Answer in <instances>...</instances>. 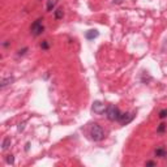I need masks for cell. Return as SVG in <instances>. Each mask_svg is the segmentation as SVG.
I'll use <instances>...</instances> for the list:
<instances>
[{
	"instance_id": "cell-15",
	"label": "cell",
	"mask_w": 167,
	"mask_h": 167,
	"mask_svg": "<svg viewBox=\"0 0 167 167\" xmlns=\"http://www.w3.org/2000/svg\"><path fill=\"white\" fill-rule=\"evenodd\" d=\"M41 48L44 50V51H46V50H48V48H50V42H48V41H43V42L41 43Z\"/></svg>"
},
{
	"instance_id": "cell-20",
	"label": "cell",
	"mask_w": 167,
	"mask_h": 167,
	"mask_svg": "<svg viewBox=\"0 0 167 167\" xmlns=\"http://www.w3.org/2000/svg\"><path fill=\"white\" fill-rule=\"evenodd\" d=\"M29 146H30V144L27 142V144H26V147H25V150H29Z\"/></svg>"
},
{
	"instance_id": "cell-7",
	"label": "cell",
	"mask_w": 167,
	"mask_h": 167,
	"mask_svg": "<svg viewBox=\"0 0 167 167\" xmlns=\"http://www.w3.org/2000/svg\"><path fill=\"white\" fill-rule=\"evenodd\" d=\"M99 35V32L98 30H89V32H86V34H85V38L88 41H91V39H95L97 37H98Z\"/></svg>"
},
{
	"instance_id": "cell-9",
	"label": "cell",
	"mask_w": 167,
	"mask_h": 167,
	"mask_svg": "<svg viewBox=\"0 0 167 167\" xmlns=\"http://www.w3.org/2000/svg\"><path fill=\"white\" fill-rule=\"evenodd\" d=\"M13 82H15V77H7V79H3V80H1V82H0V86L4 89L5 86L11 85V84H13Z\"/></svg>"
},
{
	"instance_id": "cell-6",
	"label": "cell",
	"mask_w": 167,
	"mask_h": 167,
	"mask_svg": "<svg viewBox=\"0 0 167 167\" xmlns=\"http://www.w3.org/2000/svg\"><path fill=\"white\" fill-rule=\"evenodd\" d=\"M154 155L158 158H162V159H166L167 158V149L165 146H159L154 150Z\"/></svg>"
},
{
	"instance_id": "cell-21",
	"label": "cell",
	"mask_w": 167,
	"mask_h": 167,
	"mask_svg": "<svg viewBox=\"0 0 167 167\" xmlns=\"http://www.w3.org/2000/svg\"><path fill=\"white\" fill-rule=\"evenodd\" d=\"M114 3H118V4H120L121 0H114Z\"/></svg>"
},
{
	"instance_id": "cell-1",
	"label": "cell",
	"mask_w": 167,
	"mask_h": 167,
	"mask_svg": "<svg viewBox=\"0 0 167 167\" xmlns=\"http://www.w3.org/2000/svg\"><path fill=\"white\" fill-rule=\"evenodd\" d=\"M89 136H90V138L93 141L98 142V141H102L106 137V133L105 129L98 123H93L89 128Z\"/></svg>"
},
{
	"instance_id": "cell-8",
	"label": "cell",
	"mask_w": 167,
	"mask_h": 167,
	"mask_svg": "<svg viewBox=\"0 0 167 167\" xmlns=\"http://www.w3.org/2000/svg\"><path fill=\"white\" fill-rule=\"evenodd\" d=\"M58 1H59V0H48V1H47V5H46L47 12H52V11L55 9V7H56Z\"/></svg>"
},
{
	"instance_id": "cell-18",
	"label": "cell",
	"mask_w": 167,
	"mask_h": 167,
	"mask_svg": "<svg viewBox=\"0 0 167 167\" xmlns=\"http://www.w3.org/2000/svg\"><path fill=\"white\" fill-rule=\"evenodd\" d=\"M24 128H25V123L20 124V127H18V132H21V131H24Z\"/></svg>"
},
{
	"instance_id": "cell-4",
	"label": "cell",
	"mask_w": 167,
	"mask_h": 167,
	"mask_svg": "<svg viewBox=\"0 0 167 167\" xmlns=\"http://www.w3.org/2000/svg\"><path fill=\"white\" fill-rule=\"evenodd\" d=\"M106 110H107V106H106L103 102L101 101H95L93 102V106H91V111L97 115H103L106 114Z\"/></svg>"
},
{
	"instance_id": "cell-12",
	"label": "cell",
	"mask_w": 167,
	"mask_h": 167,
	"mask_svg": "<svg viewBox=\"0 0 167 167\" xmlns=\"http://www.w3.org/2000/svg\"><path fill=\"white\" fill-rule=\"evenodd\" d=\"M166 129H167V125H166L165 123H161L159 125H158V128H157V133L162 135V133L166 132Z\"/></svg>"
},
{
	"instance_id": "cell-16",
	"label": "cell",
	"mask_w": 167,
	"mask_h": 167,
	"mask_svg": "<svg viewBox=\"0 0 167 167\" xmlns=\"http://www.w3.org/2000/svg\"><path fill=\"white\" fill-rule=\"evenodd\" d=\"M27 50H29V48H27V47H24V48L20 50V51L17 52V56H24V55L26 54V51H27Z\"/></svg>"
},
{
	"instance_id": "cell-10",
	"label": "cell",
	"mask_w": 167,
	"mask_h": 167,
	"mask_svg": "<svg viewBox=\"0 0 167 167\" xmlns=\"http://www.w3.org/2000/svg\"><path fill=\"white\" fill-rule=\"evenodd\" d=\"M54 16H55V20H60V18H63V16H64L63 8H58V9H55L54 11Z\"/></svg>"
},
{
	"instance_id": "cell-17",
	"label": "cell",
	"mask_w": 167,
	"mask_h": 167,
	"mask_svg": "<svg viewBox=\"0 0 167 167\" xmlns=\"http://www.w3.org/2000/svg\"><path fill=\"white\" fill-rule=\"evenodd\" d=\"M145 166H157V162H154V161H147L145 163Z\"/></svg>"
},
{
	"instance_id": "cell-2",
	"label": "cell",
	"mask_w": 167,
	"mask_h": 167,
	"mask_svg": "<svg viewBox=\"0 0 167 167\" xmlns=\"http://www.w3.org/2000/svg\"><path fill=\"white\" fill-rule=\"evenodd\" d=\"M121 114H123V112L119 110L118 106H114V105L107 106V110H106V116H107L108 120L118 121V123H119V120H120V118H121Z\"/></svg>"
},
{
	"instance_id": "cell-14",
	"label": "cell",
	"mask_w": 167,
	"mask_h": 167,
	"mask_svg": "<svg viewBox=\"0 0 167 167\" xmlns=\"http://www.w3.org/2000/svg\"><path fill=\"white\" fill-rule=\"evenodd\" d=\"M5 161H7V163H8V165H15V155H12V154L7 155V158H5Z\"/></svg>"
},
{
	"instance_id": "cell-13",
	"label": "cell",
	"mask_w": 167,
	"mask_h": 167,
	"mask_svg": "<svg viewBox=\"0 0 167 167\" xmlns=\"http://www.w3.org/2000/svg\"><path fill=\"white\" fill-rule=\"evenodd\" d=\"M158 116H159V119H166L167 118V108H162V110L158 112Z\"/></svg>"
},
{
	"instance_id": "cell-5",
	"label": "cell",
	"mask_w": 167,
	"mask_h": 167,
	"mask_svg": "<svg viewBox=\"0 0 167 167\" xmlns=\"http://www.w3.org/2000/svg\"><path fill=\"white\" fill-rule=\"evenodd\" d=\"M133 119H135V114H133V112H123V114H121L120 120H119V124L127 125L128 123H131Z\"/></svg>"
},
{
	"instance_id": "cell-3",
	"label": "cell",
	"mask_w": 167,
	"mask_h": 167,
	"mask_svg": "<svg viewBox=\"0 0 167 167\" xmlns=\"http://www.w3.org/2000/svg\"><path fill=\"white\" fill-rule=\"evenodd\" d=\"M30 32H32V34L34 35V37H39L42 33L44 32V26H43V17L38 18V20H35L34 22H33L32 26H30Z\"/></svg>"
},
{
	"instance_id": "cell-19",
	"label": "cell",
	"mask_w": 167,
	"mask_h": 167,
	"mask_svg": "<svg viewBox=\"0 0 167 167\" xmlns=\"http://www.w3.org/2000/svg\"><path fill=\"white\" fill-rule=\"evenodd\" d=\"M3 46H4V47H8V46H9V41L4 42V43H3Z\"/></svg>"
},
{
	"instance_id": "cell-11",
	"label": "cell",
	"mask_w": 167,
	"mask_h": 167,
	"mask_svg": "<svg viewBox=\"0 0 167 167\" xmlns=\"http://www.w3.org/2000/svg\"><path fill=\"white\" fill-rule=\"evenodd\" d=\"M11 142H12V141H11V137H5L4 141H3V144H1V149L3 150H7L8 147L11 146Z\"/></svg>"
}]
</instances>
